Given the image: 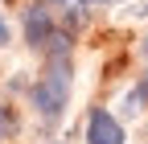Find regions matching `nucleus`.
Wrapping results in <instances>:
<instances>
[{
  "mask_svg": "<svg viewBox=\"0 0 148 144\" xmlns=\"http://www.w3.org/2000/svg\"><path fill=\"white\" fill-rule=\"evenodd\" d=\"M70 99V58H49L45 74L33 82V107L41 119H58Z\"/></svg>",
  "mask_w": 148,
  "mask_h": 144,
  "instance_id": "1",
  "label": "nucleus"
},
{
  "mask_svg": "<svg viewBox=\"0 0 148 144\" xmlns=\"http://www.w3.org/2000/svg\"><path fill=\"white\" fill-rule=\"evenodd\" d=\"M86 140L90 144H123V128H119V119L111 111L95 107V111L86 115Z\"/></svg>",
  "mask_w": 148,
  "mask_h": 144,
  "instance_id": "2",
  "label": "nucleus"
},
{
  "mask_svg": "<svg viewBox=\"0 0 148 144\" xmlns=\"http://www.w3.org/2000/svg\"><path fill=\"white\" fill-rule=\"evenodd\" d=\"M25 37H29V45H45L53 37V21H49V12L41 4H33L25 12Z\"/></svg>",
  "mask_w": 148,
  "mask_h": 144,
  "instance_id": "3",
  "label": "nucleus"
},
{
  "mask_svg": "<svg viewBox=\"0 0 148 144\" xmlns=\"http://www.w3.org/2000/svg\"><path fill=\"white\" fill-rule=\"evenodd\" d=\"M12 132H16V115L8 111V107H4V103H0V140H8Z\"/></svg>",
  "mask_w": 148,
  "mask_h": 144,
  "instance_id": "4",
  "label": "nucleus"
},
{
  "mask_svg": "<svg viewBox=\"0 0 148 144\" xmlns=\"http://www.w3.org/2000/svg\"><path fill=\"white\" fill-rule=\"evenodd\" d=\"M0 45H8V25H4V16H0Z\"/></svg>",
  "mask_w": 148,
  "mask_h": 144,
  "instance_id": "5",
  "label": "nucleus"
},
{
  "mask_svg": "<svg viewBox=\"0 0 148 144\" xmlns=\"http://www.w3.org/2000/svg\"><path fill=\"white\" fill-rule=\"evenodd\" d=\"M86 4H103V0H86Z\"/></svg>",
  "mask_w": 148,
  "mask_h": 144,
  "instance_id": "6",
  "label": "nucleus"
},
{
  "mask_svg": "<svg viewBox=\"0 0 148 144\" xmlns=\"http://www.w3.org/2000/svg\"><path fill=\"white\" fill-rule=\"evenodd\" d=\"M53 4H62V0H53Z\"/></svg>",
  "mask_w": 148,
  "mask_h": 144,
  "instance_id": "7",
  "label": "nucleus"
}]
</instances>
